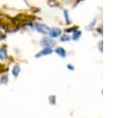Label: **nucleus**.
Instances as JSON below:
<instances>
[{"instance_id": "nucleus-6", "label": "nucleus", "mask_w": 127, "mask_h": 118, "mask_svg": "<svg viewBox=\"0 0 127 118\" xmlns=\"http://www.w3.org/2000/svg\"><path fill=\"white\" fill-rule=\"evenodd\" d=\"M0 59L2 60L7 59V52H6V50L4 48H0Z\"/></svg>"}, {"instance_id": "nucleus-5", "label": "nucleus", "mask_w": 127, "mask_h": 118, "mask_svg": "<svg viewBox=\"0 0 127 118\" xmlns=\"http://www.w3.org/2000/svg\"><path fill=\"white\" fill-rule=\"evenodd\" d=\"M56 54H58L60 57H63V58L65 57V51L63 48H57L56 49Z\"/></svg>"}, {"instance_id": "nucleus-4", "label": "nucleus", "mask_w": 127, "mask_h": 118, "mask_svg": "<svg viewBox=\"0 0 127 118\" xmlns=\"http://www.w3.org/2000/svg\"><path fill=\"white\" fill-rule=\"evenodd\" d=\"M53 53V50L51 48H45L42 52L39 53V55H37L36 57H42V56H47V55H51Z\"/></svg>"}, {"instance_id": "nucleus-8", "label": "nucleus", "mask_w": 127, "mask_h": 118, "mask_svg": "<svg viewBox=\"0 0 127 118\" xmlns=\"http://www.w3.org/2000/svg\"><path fill=\"white\" fill-rule=\"evenodd\" d=\"M80 34H81V33H80L79 31H75L74 34H73V36H72V39H73V40H77V39L80 37Z\"/></svg>"}, {"instance_id": "nucleus-10", "label": "nucleus", "mask_w": 127, "mask_h": 118, "mask_svg": "<svg viewBox=\"0 0 127 118\" xmlns=\"http://www.w3.org/2000/svg\"><path fill=\"white\" fill-rule=\"evenodd\" d=\"M63 1H64V2H68L69 0H63Z\"/></svg>"}, {"instance_id": "nucleus-7", "label": "nucleus", "mask_w": 127, "mask_h": 118, "mask_svg": "<svg viewBox=\"0 0 127 118\" xmlns=\"http://www.w3.org/2000/svg\"><path fill=\"white\" fill-rule=\"evenodd\" d=\"M19 72H20V68H19V66H14V68H13V74H14L15 76H18Z\"/></svg>"}, {"instance_id": "nucleus-3", "label": "nucleus", "mask_w": 127, "mask_h": 118, "mask_svg": "<svg viewBox=\"0 0 127 118\" xmlns=\"http://www.w3.org/2000/svg\"><path fill=\"white\" fill-rule=\"evenodd\" d=\"M49 33H50V36H51L52 38H57V37H59V36L61 35L62 31H61L59 28H53V29H51V30L49 31Z\"/></svg>"}, {"instance_id": "nucleus-1", "label": "nucleus", "mask_w": 127, "mask_h": 118, "mask_svg": "<svg viewBox=\"0 0 127 118\" xmlns=\"http://www.w3.org/2000/svg\"><path fill=\"white\" fill-rule=\"evenodd\" d=\"M41 45L45 48H51L55 45V42L53 41L52 38H44L42 41H41Z\"/></svg>"}, {"instance_id": "nucleus-9", "label": "nucleus", "mask_w": 127, "mask_h": 118, "mask_svg": "<svg viewBox=\"0 0 127 118\" xmlns=\"http://www.w3.org/2000/svg\"><path fill=\"white\" fill-rule=\"evenodd\" d=\"M68 40H69V37H68V36H66V35H65V36H63V37H62V39H61V41H62V42L68 41Z\"/></svg>"}, {"instance_id": "nucleus-2", "label": "nucleus", "mask_w": 127, "mask_h": 118, "mask_svg": "<svg viewBox=\"0 0 127 118\" xmlns=\"http://www.w3.org/2000/svg\"><path fill=\"white\" fill-rule=\"evenodd\" d=\"M36 29H37L38 32L43 33V34H46V33H48L50 31L49 27L46 26V25H44V24H37L36 25Z\"/></svg>"}]
</instances>
